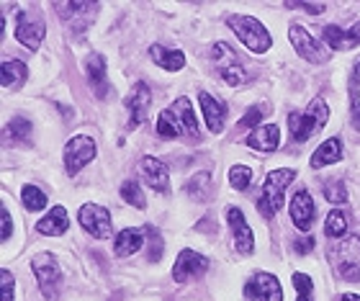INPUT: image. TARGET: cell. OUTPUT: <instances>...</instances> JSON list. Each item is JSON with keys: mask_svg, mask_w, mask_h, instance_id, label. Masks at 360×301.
I'll return each instance as SVG.
<instances>
[{"mask_svg": "<svg viewBox=\"0 0 360 301\" xmlns=\"http://www.w3.org/2000/svg\"><path fill=\"white\" fill-rule=\"evenodd\" d=\"M206 268H209V260H206V257L198 255L195 250H183L173 265V278H175V283H188V281L203 276Z\"/></svg>", "mask_w": 360, "mask_h": 301, "instance_id": "14", "label": "cell"}, {"mask_svg": "<svg viewBox=\"0 0 360 301\" xmlns=\"http://www.w3.org/2000/svg\"><path fill=\"white\" fill-rule=\"evenodd\" d=\"M85 72H88V83L93 93L98 98H103L105 91H108V85H105V60L101 54H90L85 60Z\"/></svg>", "mask_w": 360, "mask_h": 301, "instance_id": "23", "label": "cell"}, {"mask_svg": "<svg viewBox=\"0 0 360 301\" xmlns=\"http://www.w3.org/2000/svg\"><path fill=\"white\" fill-rule=\"evenodd\" d=\"M0 214H3V234H0V240L8 242V240H11V229H13V222H11V214H8L6 203L0 206Z\"/></svg>", "mask_w": 360, "mask_h": 301, "instance_id": "38", "label": "cell"}, {"mask_svg": "<svg viewBox=\"0 0 360 301\" xmlns=\"http://www.w3.org/2000/svg\"><path fill=\"white\" fill-rule=\"evenodd\" d=\"M211 65L217 70V75L224 80L226 85H245L248 83V70L242 68L240 57L234 54V49L224 41H217V44L211 46Z\"/></svg>", "mask_w": 360, "mask_h": 301, "instance_id": "5", "label": "cell"}, {"mask_svg": "<svg viewBox=\"0 0 360 301\" xmlns=\"http://www.w3.org/2000/svg\"><path fill=\"white\" fill-rule=\"evenodd\" d=\"M77 222L96 240H108L113 232L111 211L105 209V206H98V203H83L80 211H77Z\"/></svg>", "mask_w": 360, "mask_h": 301, "instance_id": "8", "label": "cell"}, {"mask_svg": "<svg viewBox=\"0 0 360 301\" xmlns=\"http://www.w3.org/2000/svg\"><path fill=\"white\" fill-rule=\"evenodd\" d=\"M68 226H70L68 209L65 206H54L44 219L37 222V232L44 234V237H60V234L68 232Z\"/></svg>", "mask_w": 360, "mask_h": 301, "instance_id": "20", "label": "cell"}, {"mask_svg": "<svg viewBox=\"0 0 360 301\" xmlns=\"http://www.w3.org/2000/svg\"><path fill=\"white\" fill-rule=\"evenodd\" d=\"M209 181L211 175L209 173H195L191 181L183 186V191H186V196L195 198V201H201L203 196H206V188H209Z\"/></svg>", "mask_w": 360, "mask_h": 301, "instance_id": "30", "label": "cell"}, {"mask_svg": "<svg viewBox=\"0 0 360 301\" xmlns=\"http://www.w3.org/2000/svg\"><path fill=\"white\" fill-rule=\"evenodd\" d=\"M252 181V170L248 165H232L229 167V183L234 191H248Z\"/></svg>", "mask_w": 360, "mask_h": 301, "instance_id": "32", "label": "cell"}, {"mask_svg": "<svg viewBox=\"0 0 360 301\" xmlns=\"http://www.w3.org/2000/svg\"><path fill=\"white\" fill-rule=\"evenodd\" d=\"M150 57L155 60L158 68L167 70V72H178V70L186 68V54L178 52V49H165V46H160V44H152Z\"/></svg>", "mask_w": 360, "mask_h": 301, "instance_id": "25", "label": "cell"}, {"mask_svg": "<svg viewBox=\"0 0 360 301\" xmlns=\"http://www.w3.org/2000/svg\"><path fill=\"white\" fill-rule=\"evenodd\" d=\"M311 248H314V240H311V237H301V240H296V252H299V255L311 252Z\"/></svg>", "mask_w": 360, "mask_h": 301, "instance_id": "40", "label": "cell"}, {"mask_svg": "<svg viewBox=\"0 0 360 301\" xmlns=\"http://www.w3.org/2000/svg\"><path fill=\"white\" fill-rule=\"evenodd\" d=\"M139 175L144 178V183L158 193H167L170 191V170L165 162H160L158 158H142L139 162Z\"/></svg>", "mask_w": 360, "mask_h": 301, "instance_id": "15", "label": "cell"}, {"mask_svg": "<svg viewBox=\"0 0 360 301\" xmlns=\"http://www.w3.org/2000/svg\"><path fill=\"white\" fill-rule=\"evenodd\" d=\"M3 139H6V144L29 142V139H31V124L26 119L8 121V127L3 129Z\"/></svg>", "mask_w": 360, "mask_h": 301, "instance_id": "27", "label": "cell"}, {"mask_svg": "<svg viewBox=\"0 0 360 301\" xmlns=\"http://www.w3.org/2000/svg\"><path fill=\"white\" fill-rule=\"evenodd\" d=\"M121 198H124L127 203H131L134 209H144V206H147V201H144V193H142V188H139V183H136V181L121 183Z\"/></svg>", "mask_w": 360, "mask_h": 301, "instance_id": "31", "label": "cell"}, {"mask_svg": "<svg viewBox=\"0 0 360 301\" xmlns=\"http://www.w3.org/2000/svg\"><path fill=\"white\" fill-rule=\"evenodd\" d=\"M345 232H347L345 214H342V211H330V214H327V222H324V234L335 240V237H345Z\"/></svg>", "mask_w": 360, "mask_h": 301, "instance_id": "29", "label": "cell"}, {"mask_svg": "<svg viewBox=\"0 0 360 301\" xmlns=\"http://www.w3.org/2000/svg\"><path fill=\"white\" fill-rule=\"evenodd\" d=\"M296 178V170L291 167H281V170H270L265 175L263 183V196L257 198V211L263 219H273L278 211L283 209L285 203V188L291 186V181Z\"/></svg>", "mask_w": 360, "mask_h": 301, "instance_id": "2", "label": "cell"}, {"mask_svg": "<svg viewBox=\"0 0 360 301\" xmlns=\"http://www.w3.org/2000/svg\"><path fill=\"white\" fill-rule=\"evenodd\" d=\"M226 224L232 229L234 234V248L240 255H252V250H255V234L250 229V224L245 222V214H242L237 206L226 211Z\"/></svg>", "mask_w": 360, "mask_h": 301, "instance_id": "13", "label": "cell"}, {"mask_svg": "<svg viewBox=\"0 0 360 301\" xmlns=\"http://www.w3.org/2000/svg\"><path fill=\"white\" fill-rule=\"evenodd\" d=\"M324 198L330 203H345L347 201V188H345V183H340V181H332L324 186Z\"/></svg>", "mask_w": 360, "mask_h": 301, "instance_id": "34", "label": "cell"}, {"mask_svg": "<svg viewBox=\"0 0 360 301\" xmlns=\"http://www.w3.org/2000/svg\"><path fill=\"white\" fill-rule=\"evenodd\" d=\"M340 160H342V142H340L338 136H332V139H327V142L316 147V152L311 155V167L319 170V167L335 165Z\"/></svg>", "mask_w": 360, "mask_h": 301, "instance_id": "24", "label": "cell"}, {"mask_svg": "<svg viewBox=\"0 0 360 301\" xmlns=\"http://www.w3.org/2000/svg\"><path fill=\"white\" fill-rule=\"evenodd\" d=\"M0 83H3V88H13V85L23 83L26 77H29V70H26V65L18 60H6L3 65H0Z\"/></svg>", "mask_w": 360, "mask_h": 301, "instance_id": "26", "label": "cell"}, {"mask_svg": "<svg viewBox=\"0 0 360 301\" xmlns=\"http://www.w3.org/2000/svg\"><path fill=\"white\" fill-rule=\"evenodd\" d=\"M226 26L237 34V39L248 46L250 52L263 54V52H268V49H270L268 29H265L257 18H252V15H229V18H226Z\"/></svg>", "mask_w": 360, "mask_h": 301, "instance_id": "4", "label": "cell"}, {"mask_svg": "<svg viewBox=\"0 0 360 301\" xmlns=\"http://www.w3.org/2000/svg\"><path fill=\"white\" fill-rule=\"evenodd\" d=\"M147 232L152 234V250H150V260H152V263H158V260H160V255H162V250H165V245H162V240H160V234L155 232V229H150V226H147Z\"/></svg>", "mask_w": 360, "mask_h": 301, "instance_id": "37", "label": "cell"}, {"mask_svg": "<svg viewBox=\"0 0 360 301\" xmlns=\"http://www.w3.org/2000/svg\"><path fill=\"white\" fill-rule=\"evenodd\" d=\"M263 121V108L260 105H252L245 116H242V121H240V127H248V129H257V127H263L260 124Z\"/></svg>", "mask_w": 360, "mask_h": 301, "instance_id": "35", "label": "cell"}, {"mask_svg": "<svg viewBox=\"0 0 360 301\" xmlns=\"http://www.w3.org/2000/svg\"><path fill=\"white\" fill-rule=\"evenodd\" d=\"M330 121V108L322 98H316L309 103L307 111L291 113L288 116V132L296 142H307L309 136H314L316 132H322L324 124Z\"/></svg>", "mask_w": 360, "mask_h": 301, "instance_id": "3", "label": "cell"}, {"mask_svg": "<svg viewBox=\"0 0 360 301\" xmlns=\"http://www.w3.org/2000/svg\"><path fill=\"white\" fill-rule=\"evenodd\" d=\"M44 34H46V23L41 15L18 13V18H15V39L26 49L37 52L39 46H41V41H44Z\"/></svg>", "mask_w": 360, "mask_h": 301, "instance_id": "11", "label": "cell"}, {"mask_svg": "<svg viewBox=\"0 0 360 301\" xmlns=\"http://www.w3.org/2000/svg\"><path fill=\"white\" fill-rule=\"evenodd\" d=\"M31 268H34V276H37V281L41 283V288H44L46 299H54L57 286H60V281H62L60 260H57L52 252H41V255H37L31 260Z\"/></svg>", "mask_w": 360, "mask_h": 301, "instance_id": "9", "label": "cell"}, {"mask_svg": "<svg viewBox=\"0 0 360 301\" xmlns=\"http://www.w3.org/2000/svg\"><path fill=\"white\" fill-rule=\"evenodd\" d=\"M21 201L29 211H41L46 206V193L29 183V186H23V191H21Z\"/></svg>", "mask_w": 360, "mask_h": 301, "instance_id": "28", "label": "cell"}, {"mask_svg": "<svg viewBox=\"0 0 360 301\" xmlns=\"http://www.w3.org/2000/svg\"><path fill=\"white\" fill-rule=\"evenodd\" d=\"M288 37H291V44L293 49L299 52L301 60L311 62V65H324V62H330V49L319 41V39H314L311 34H309L304 26H291L288 29Z\"/></svg>", "mask_w": 360, "mask_h": 301, "instance_id": "7", "label": "cell"}, {"mask_svg": "<svg viewBox=\"0 0 360 301\" xmlns=\"http://www.w3.org/2000/svg\"><path fill=\"white\" fill-rule=\"evenodd\" d=\"M96 158V142L90 136H72L65 144V170L68 175H77Z\"/></svg>", "mask_w": 360, "mask_h": 301, "instance_id": "10", "label": "cell"}, {"mask_svg": "<svg viewBox=\"0 0 360 301\" xmlns=\"http://www.w3.org/2000/svg\"><path fill=\"white\" fill-rule=\"evenodd\" d=\"M293 288H296V301H314V286L309 276L293 273Z\"/></svg>", "mask_w": 360, "mask_h": 301, "instance_id": "33", "label": "cell"}, {"mask_svg": "<svg viewBox=\"0 0 360 301\" xmlns=\"http://www.w3.org/2000/svg\"><path fill=\"white\" fill-rule=\"evenodd\" d=\"M350 85H353V91H358V88H360V57H358V62L353 65V83H350Z\"/></svg>", "mask_w": 360, "mask_h": 301, "instance_id": "42", "label": "cell"}, {"mask_svg": "<svg viewBox=\"0 0 360 301\" xmlns=\"http://www.w3.org/2000/svg\"><path fill=\"white\" fill-rule=\"evenodd\" d=\"M314 217H316V206L311 193L309 191H296L291 198V222L299 226L301 232H309L311 224H314Z\"/></svg>", "mask_w": 360, "mask_h": 301, "instance_id": "17", "label": "cell"}, {"mask_svg": "<svg viewBox=\"0 0 360 301\" xmlns=\"http://www.w3.org/2000/svg\"><path fill=\"white\" fill-rule=\"evenodd\" d=\"M0 283H3V301H13V276H11V271H0Z\"/></svg>", "mask_w": 360, "mask_h": 301, "instance_id": "36", "label": "cell"}, {"mask_svg": "<svg viewBox=\"0 0 360 301\" xmlns=\"http://www.w3.org/2000/svg\"><path fill=\"white\" fill-rule=\"evenodd\" d=\"M350 31H353L355 37H358V41H360V21H358V23H355V26H353V29H350Z\"/></svg>", "mask_w": 360, "mask_h": 301, "instance_id": "44", "label": "cell"}, {"mask_svg": "<svg viewBox=\"0 0 360 301\" xmlns=\"http://www.w3.org/2000/svg\"><path fill=\"white\" fill-rule=\"evenodd\" d=\"M330 260L340 278L360 281V237H345L330 250Z\"/></svg>", "mask_w": 360, "mask_h": 301, "instance_id": "6", "label": "cell"}, {"mask_svg": "<svg viewBox=\"0 0 360 301\" xmlns=\"http://www.w3.org/2000/svg\"><path fill=\"white\" fill-rule=\"evenodd\" d=\"M340 301H360V296L358 294H345Z\"/></svg>", "mask_w": 360, "mask_h": 301, "instance_id": "43", "label": "cell"}, {"mask_svg": "<svg viewBox=\"0 0 360 301\" xmlns=\"http://www.w3.org/2000/svg\"><path fill=\"white\" fill-rule=\"evenodd\" d=\"M150 103H152L150 88L144 83H136L134 88H131V93L127 96V101H124V105H127V111H129V129H136L142 124Z\"/></svg>", "mask_w": 360, "mask_h": 301, "instance_id": "16", "label": "cell"}, {"mask_svg": "<svg viewBox=\"0 0 360 301\" xmlns=\"http://www.w3.org/2000/svg\"><path fill=\"white\" fill-rule=\"evenodd\" d=\"M322 37H324V44L335 49V52H350L355 46L360 44L358 37H355L350 29H340V26H324L322 29Z\"/></svg>", "mask_w": 360, "mask_h": 301, "instance_id": "21", "label": "cell"}, {"mask_svg": "<svg viewBox=\"0 0 360 301\" xmlns=\"http://www.w3.org/2000/svg\"><path fill=\"white\" fill-rule=\"evenodd\" d=\"M353 127L360 129V98H358V91H353Z\"/></svg>", "mask_w": 360, "mask_h": 301, "instance_id": "41", "label": "cell"}, {"mask_svg": "<svg viewBox=\"0 0 360 301\" xmlns=\"http://www.w3.org/2000/svg\"><path fill=\"white\" fill-rule=\"evenodd\" d=\"M144 245V229H136V226H127L124 232L116 234V242H113V252L116 257H129L134 255L136 250Z\"/></svg>", "mask_w": 360, "mask_h": 301, "instance_id": "22", "label": "cell"}, {"mask_svg": "<svg viewBox=\"0 0 360 301\" xmlns=\"http://www.w3.org/2000/svg\"><path fill=\"white\" fill-rule=\"evenodd\" d=\"M248 147L257 152H276L278 144H281V129L276 124H263V127H257L252 134H248Z\"/></svg>", "mask_w": 360, "mask_h": 301, "instance_id": "19", "label": "cell"}, {"mask_svg": "<svg viewBox=\"0 0 360 301\" xmlns=\"http://www.w3.org/2000/svg\"><path fill=\"white\" fill-rule=\"evenodd\" d=\"M288 8H301V11H307V13H324L327 6L324 3H288Z\"/></svg>", "mask_w": 360, "mask_h": 301, "instance_id": "39", "label": "cell"}, {"mask_svg": "<svg viewBox=\"0 0 360 301\" xmlns=\"http://www.w3.org/2000/svg\"><path fill=\"white\" fill-rule=\"evenodd\" d=\"M198 101H201L203 121H206L209 132H214V134H221V132H224L226 105L221 103V101H217L214 96H211V93H206V91L198 93Z\"/></svg>", "mask_w": 360, "mask_h": 301, "instance_id": "18", "label": "cell"}, {"mask_svg": "<svg viewBox=\"0 0 360 301\" xmlns=\"http://www.w3.org/2000/svg\"><path fill=\"white\" fill-rule=\"evenodd\" d=\"M158 134L162 139H178V136H188V139H201V129L193 116V105L188 98H178L170 108L158 116Z\"/></svg>", "mask_w": 360, "mask_h": 301, "instance_id": "1", "label": "cell"}, {"mask_svg": "<svg viewBox=\"0 0 360 301\" xmlns=\"http://www.w3.org/2000/svg\"><path fill=\"white\" fill-rule=\"evenodd\" d=\"M245 296L252 301H283V288L273 273H255L245 286Z\"/></svg>", "mask_w": 360, "mask_h": 301, "instance_id": "12", "label": "cell"}]
</instances>
